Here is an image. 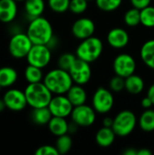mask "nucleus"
Segmentation results:
<instances>
[{
  "label": "nucleus",
  "mask_w": 154,
  "mask_h": 155,
  "mask_svg": "<svg viewBox=\"0 0 154 155\" xmlns=\"http://www.w3.org/2000/svg\"><path fill=\"white\" fill-rule=\"evenodd\" d=\"M26 35L34 45H47L54 36L53 25L43 15L30 20Z\"/></svg>",
  "instance_id": "nucleus-1"
},
{
  "label": "nucleus",
  "mask_w": 154,
  "mask_h": 155,
  "mask_svg": "<svg viewBox=\"0 0 154 155\" xmlns=\"http://www.w3.org/2000/svg\"><path fill=\"white\" fill-rule=\"evenodd\" d=\"M43 82L53 94H65L74 84L69 72L59 67L47 72Z\"/></svg>",
  "instance_id": "nucleus-2"
},
{
  "label": "nucleus",
  "mask_w": 154,
  "mask_h": 155,
  "mask_svg": "<svg viewBox=\"0 0 154 155\" xmlns=\"http://www.w3.org/2000/svg\"><path fill=\"white\" fill-rule=\"evenodd\" d=\"M103 48L104 45L103 40L93 35L80 42L75 49V54L77 58L93 64L102 56Z\"/></svg>",
  "instance_id": "nucleus-3"
},
{
  "label": "nucleus",
  "mask_w": 154,
  "mask_h": 155,
  "mask_svg": "<svg viewBox=\"0 0 154 155\" xmlns=\"http://www.w3.org/2000/svg\"><path fill=\"white\" fill-rule=\"evenodd\" d=\"M27 104L31 108L48 106L54 94L46 87L44 82L28 84L24 90Z\"/></svg>",
  "instance_id": "nucleus-4"
},
{
  "label": "nucleus",
  "mask_w": 154,
  "mask_h": 155,
  "mask_svg": "<svg viewBox=\"0 0 154 155\" xmlns=\"http://www.w3.org/2000/svg\"><path fill=\"white\" fill-rule=\"evenodd\" d=\"M138 120L135 114L131 110H122L113 117V129L117 136L126 137L133 134Z\"/></svg>",
  "instance_id": "nucleus-5"
},
{
  "label": "nucleus",
  "mask_w": 154,
  "mask_h": 155,
  "mask_svg": "<svg viewBox=\"0 0 154 155\" xmlns=\"http://www.w3.org/2000/svg\"><path fill=\"white\" fill-rule=\"evenodd\" d=\"M114 105L113 93L105 87H98L92 96V106L98 114H109Z\"/></svg>",
  "instance_id": "nucleus-6"
},
{
  "label": "nucleus",
  "mask_w": 154,
  "mask_h": 155,
  "mask_svg": "<svg viewBox=\"0 0 154 155\" xmlns=\"http://www.w3.org/2000/svg\"><path fill=\"white\" fill-rule=\"evenodd\" d=\"M33 43L26 35V33H16L9 41L8 51L9 54L15 59L26 58L29 51L33 46Z\"/></svg>",
  "instance_id": "nucleus-7"
},
{
  "label": "nucleus",
  "mask_w": 154,
  "mask_h": 155,
  "mask_svg": "<svg viewBox=\"0 0 154 155\" xmlns=\"http://www.w3.org/2000/svg\"><path fill=\"white\" fill-rule=\"evenodd\" d=\"M52 60V50L47 45H33L29 51L26 61L28 64L39 68H45Z\"/></svg>",
  "instance_id": "nucleus-8"
},
{
  "label": "nucleus",
  "mask_w": 154,
  "mask_h": 155,
  "mask_svg": "<svg viewBox=\"0 0 154 155\" xmlns=\"http://www.w3.org/2000/svg\"><path fill=\"white\" fill-rule=\"evenodd\" d=\"M70 117L71 121L75 123L79 127H90L95 123L97 113L92 105L84 104L74 106Z\"/></svg>",
  "instance_id": "nucleus-9"
},
{
  "label": "nucleus",
  "mask_w": 154,
  "mask_h": 155,
  "mask_svg": "<svg viewBox=\"0 0 154 155\" xmlns=\"http://www.w3.org/2000/svg\"><path fill=\"white\" fill-rule=\"evenodd\" d=\"M137 64L134 57L128 53H122L115 56L113 62V70L115 74L126 78L136 71Z\"/></svg>",
  "instance_id": "nucleus-10"
},
{
  "label": "nucleus",
  "mask_w": 154,
  "mask_h": 155,
  "mask_svg": "<svg viewBox=\"0 0 154 155\" xmlns=\"http://www.w3.org/2000/svg\"><path fill=\"white\" fill-rule=\"evenodd\" d=\"M68 72L74 81V84L80 85L87 84L91 81L93 74L91 64L79 58L75 60Z\"/></svg>",
  "instance_id": "nucleus-11"
},
{
  "label": "nucleus",
  "mask_w": 154,
  "mask_h": 155,
  "mask_svg": "<svg viewBox=\"0 0 154 155\" xmlns=\"http://www.w3.org/2000/svg\"><path fill=\"white\" fill-rule=\"evenodd\" d=\"M48 108L53 116L67 118L71 115L74 105L66 94H54L48 104Z\"/></svg>",
  "instance_id": "nucleus-12"
},
{
  "label": "nucleus",
  "mask_w": 154,
  "mask_h": 155,
  "mask_svg": "<svg viewBox=\"0 0 154 155\" xmlns=\"http://www.w3.org/2000/svg\"><path fill=\"white\" fill-rule=\"evenodd\" d=\"M95 23L89 17H80L76 19L71 27L72 35L80 41L93 36L95 33Z\"/></svg>",
  "instance_id": "nucleus-13"
},
{
  "label": "nucleus",
  "mask_w": 154,
  "mask_h": 155,
  "mask_svg": "<svg viewBox=\"0 0 154 155\" xmlns=\"http://www.w3.org/2000/svg\"><path fill=\"white\" fill-rule=\"evenodd\" d=\"M3 100L6 108L13 112H20L28 105L25 92L19 89L7 90L3 96Z\"/></svg>",
  "instance_id": "nucleus-14"
},
{
  "label": "nucleus",
  "mask_w": 154,
  "mask_h": 155,
  "mask_svg": "<svg viewBox=\"0 0 154 155\" xmlns=\"http://www.w3.org/2000/svg\"><path fill=\"white\" fill-rule=\"evenodd\" d=\"M106 41L110 47L116 50H121L129 45L130 35L128 31L123 27H114L108 32Z\"/></svg>",
  "instance_id": "nucleus-15"
},
{
  "label": "nucleus",
  "mask_w": 154,
  "mask_h": 155,
  "mask_svg": "<svg viewBox=\"0 0 154 155\" xmlns=\"http://www.w3.org/2000/svg\"><path fill=\"white\" fill-rule=\"evenodd\" d=\"M17 2L15 0H0V22L8 24L17 15Z\"/></svg>",
  "instance_id": "nucleus-16"
},
{
  "label": "nucleus",
  "mask_w": 154,
  "mask_h": 155,
  "mask_svg": "<svg viewBox=\"0 0 154 155\" xmlns=\"http://www.w3.org/2000/svg\"><path fill=\"white\" fill-rule=\"evenodd\" d=\"M65 94L74 105V107L86 104L88 99V94L84 85L76 84H74Z\"/></svg>",
  "instance_id": "nucleus-17"
},
{
  "label": "nucleus",
  "mask_w": 154,
  "mask_h": 155,
  "mask_svg": "<svg viewBox=\"0 0 154 155\" xmlns=\"http://www.w3.org/2000/svg\"><path fill=\"white\" fill-rule=\"evenodd\" d=\"M116 134L112 127H101L95 134V142L102 148H107L113 145L115 141Z\"/></svg>",
  "instance_id": "nucleus-18"
},
{
  "label": "nucleus",
  "mask_w": 154,
  "mask_h": 155,
  "mask_svg": "<svg viewBox=\"0 0 154 155\" xmlns=\"http://www.w3.org/2000/svg\"><path fill=\"white\" fill-rule=\"evenodd\" d=\"M140 57L148 68L154 71V39L147 40L143 44L140 49Z\"/></svg>",
  "instance_id": "nucleus-19"
},
{
  "label": "nucleus",
  "mask_w": 154,
  "mask_h": 155,
  "mask_svg": "<svg viewBox=\"0 0 154 155\" xmlns=\"http://www.w3.org/2000/svg\"><path fill=\"white\" fill-rule=\"evenodd\" d=\"M145 88V82L143 77L135 73L125 78V90L131 94L136 95L143 92Z\"/></svg>",
  "instance_id": "nucleus-20"
},
{
  "label": "nucleus",
  "mask_w": 154,
  "mask_h": 155,
  "mask_svg": "<svg viewBox=\"0 0 154 155\" xmlns=\"http://www.w3.org/2000/svg\"><path fill=\"white\" fill-rule=\"evenodd\" d=\"M47 126H48L50 133L53 135L58 137V136L68 134L69 122L66 120V118L53 116L51 120L49 121Z\"/></svg>",
  "instance_id": "nucleus-21"
},
{
  "label": "nucleus",
  "mask_w": 154,
  "mask_h": 155,
  "mask_svg": "<svg viewBox=\"0 0 154 155\" xmlns=\"http://www.w3.org/2000/svg\"><path fill=\"white\" fill-rule=\"evenodd\" d=\"M24 8L30 18V20L41 16L45 10L44 0H25L24 2Z\"/></svg>",
  "instance_id": "nucleus-22"
},
{
  "label": "nucleus",
  "mask_w": 154,
  "mask_h": 155,
  "mask_svg": "<svg viewBox=\"0 0 154 155\" xmlns=\"http://www.w3.org/2000/svg\"><path fill=\"white\" fill-rule=\"evenodd\" d=\"M18 79L16 70L11 66H3L0 68V86L7 88L15 84Z\"/></svg>",
  "instance_id": "nucleus-23"
},
{
  "label": "nucleus",
  "mask_w": 154,
  "mask_h": 155,
  "mask_svg": "<svg viewBox=\"0 0 154 155\" xmlns=\"http://www.w3.org/2000/svg\"><path fill=\"white\" fill-rule=\"evenodd\" d=\"M52 117H53V115H52L48 106L39 107V108H32L31 119L35 124H38V125L48 124V123Z\"/></svg>",
  "instance_id": "nucleus-24"
},
{
  "label": "nucleus",
  "mask_w": 154,
  "mask_h": 155,
  "mask_svg": "<svg viewBox=\"0 0 154 155\" xmlns=\"http://www.w3.org/2000/svg\"><path fill=\"white\" fill-rule=\"evenodd\" d=\"M138 124L140 128L145 133H151L154 131V110L145 109L141 114Z\"/></svg>",
  "instance_id": "nucleus-25"
},
{
  "label": "nucleus",
  "mask_w": 154,
  "mask_h": 155,
  "mask_svg": "<svg viewBox=\"0 0 154 155\" xmlns=\"http://www.w3.org/2000/svg\"><path fill=\"white\" fill-rule=\"evenodd\" d=\"M25 79L28 84H34V83H39L43 82L44 80V73L43 69L36 67L32 64H28L24 72Z\"/></svg>",
  "instance_id": "nucleus-26"
},
{
  "label": "nucleus",
  "mask_w": 154,
  "mask_h": 155,
  "mask_svg": "<svg viewBox=\"0 0 154 155\" xmlns=\"http://www.w3.org/2000/svg\"><path fill=\"white\" fill-rule=\"evenodd\" d=\"M123 22L129 27H136L141 25V10L132 6L123 15Z\"/></svg>",
  "instance_id": "nucleus-27"
},
{
  "label": "nucleus",
  "mask_w": 154,
  "mask_h": 155,
  "mask_svg": "<svg viewBox=\"0 0 154 155\" xmlns=\"http://www.w3.org/2000/svg\"><path fill=\"white\" fill-rule=\"evenodd\" d=\"M55 147L59 154H65L69 153L73 147V139L69 134L58 136L55 142Z\"/></svg>",
  "instance_id": "nucleus-28"
},
{
  "label": "nucleus",
  "mask_w": 154,
  "mask_h": 155,
  "mask_svg": "<svg viewBox=\"0 0 154 155\" xmlns=\"http://www.w3.org/2000/svg\"><path fill=\"white\" fill-rule=\"evenodd\" d=\"M97 8L105 13L114 12L120 8L123 0H94Z\"/></svg>",
  "instance_id": "nucleus-29"
},
{
  "label": "nucleus",
  "mask_w": 154,
  "mask_h": 155,
  "mask_svg": "<svg viewBox=\"0 0 154 155\" xmlns=\"http://www.w3.org/2000/svg\"><path fill=\"white\" fill-rule=\"evenodd\" d=\"M141 25L146 28H153L154 6L150 5L141 9Z\"/></svg>",
  "instance_id": "nucleus-30"
},
{
  "label": "nucleus",
  "mask_w": 154,
  "mask_h": 155,
  "mask_svg": "<svg viewBox=\"0 0 154 155\" xmlns=\"http://www.w3.org/2000/svg\"><path fill=\"white\" fill-rule=\"evenodd\" d=\"M77 59V56L75 53H71V52H65L63 53L62 54L59 55L57 59V67L69 71L75 60Z\"/></svg>",
  "instance_id": "nucleus-31"
},
{
  "label": "nucleus",
  "mask_w": 154,
  "mask_h": 155,
  "mask_svg": "<svg viewBox=\"0 0 154 155\" xmlns=\"http://www.w3.org/2000/svg\"><path fill=\"white\" fill-rule=\"evenodd\" d=\"M49 8L56 14H64L69 10L70 0H47Z\"/></svg>",
  "instance_id": "nucleus-32"
},
{
  "label": "nucleus",
  "mask_w": 154,
  "mask_h": 155,
  "mask_svg": "<svg viewBox=\"0 0 154 155\" xmlns=\"http://www.w3.org/2000/svg\"><path fill=\"white\" fill-rule=\"evenodd\" d=\"M88 0H70L69 11L74 15H82L88 9Z\"/></svg>",
  "instance_id": "nucleus-33"
},
{
  "label": "nucleus",
  "mask_w": 154,
  "mask_h": 155,
  "mask_svg": "<svg viewBox=\"0 0 154 155\" xmlns=\"http://www.w3.org/2000/svg\"><path fill=\"white\" fill-rule=\"evenodd\" d=\"M109 89L113 93H121L125 90V78L115 74L109 82Z\"/></svg>",
  "instance_id": "nucleus-34"
},
{
  "label": "nucleus",
  "mask_w": 154,
  "mask_h": 155,
  "mask_svg": "<svg viewBox=\"0 0 154 155\" xmlns=\"http://www.w3.org/2000/svg\"><path fill=\"white\" fill-rule=\"evenodd\" d=\"M35 155H58L59 153L54 146L53 145H49V144H45V145H42L40 147H38L35 151Z\"/></svg>",
  "instance_id": "nucleus-35"
},
{
  "label": "nucleus",
  "mask_w": 154,
  "mask_h": 155,
  "mask_svg": "<svg viewBox=\"0 0 154 155\" xmlns=\"http://www.w3.org/2000/svg\"><path fill=\"white\" fill-rule=\"evenodd\" d=\"M130 3H131L132 6L136 7L141 10V9L150 5L152 3V0H130Z\"/></svg>",
  "instance_id": "nucleus-36"
},
{
  "label": "nucleus",
  "mask_w": 154,
  "mask_h": 155,
  "mask_svg": "<svg viewBox=\"0 0 154 155\" xmlns=\"http://www.w3.org/2000/svg\"><path fill=\"white\" fill-rule=\"evenodd\" d=\"M141 104H142V107H143V109H150V108H152V106L153 105V103H152V101L146 95L144 98L142 99Z\"/></svg>",
  "instance_id": "nucleus-37"
},
{
  "label": "nucleus",
  "mask_w": 154,
  "mask_h": 155,
  "mask_svg": "<svg viewBox=\"0 0 154 155\" xmlns=\"http://www.w3.org/2000/svg\"><path fill=\"white\" fill-rule=\"evenodd\" d=\"M103 126L104 127H113V118L111 116H105L103 121H102Z\"/></svg>",
  "instance_id": "nucleus-38"
},
{
  "label": "nucleus",
  "mask_w": 154,
  "mask_h": 155,
  "mask_svg": "<svg viewBox=\"0 0 154 155\" xmlns=\"http://www.w3.org/2000/svg\"><path fill=\"white\" fill-rule=\"evenodd\" d=\"M78 128H79V126H78L75 123H74L73 121H71V122L69 123L68 134H75V133L77 132Z\"/></svg>",
  "instance_id": "nucleus-39"
},
{
  "label": "nucleus",
  "mask_w": 154,
  "mask_h": 155,
  "mask_svg": "<svg viewBox=\"0 0 154 155\" xmlns=\"http://www.w3.org/2000/svg\"><path fill=\"white\" fill-rule=\"evenodd\" d=\"M147 96L152 101L154 105V83L148 88V90H147Z\"/></svg>",
  "instance_id": "nucleus-40"
},
{
  "label": "nucleus",
  "mask_w": 154,
  "mask_h": 155,
  "mask_svg": "<svg viewBox=\"0 0 154 155\" xmlns=\"http://www.w3.org/2000/svg\"><path fill=\"white\" fill-rule=\"evenodd\" d=\"M137 152H138V150H135L134 148L130 147V148H127L126 150H124L123 153L124 155H137Z\"/></svg>",
  "instance_id": "nucleus-41"
},
{
  "label": "nucleus",
  "mask_w": 154,
  "mask_h": 155,
  "mask_svg": "<svg viewBox=\"0 0 154 155\" xmlns=\"http://www.w3.org/2000/svg\"><path fill=\"white\" fill-rule=\"evenodd\" d=\"M137 155H152V151H150L148 148H142L138 150Z\"/></svg>",
  "instance_id": "nucleus-42"
},
{
  "label": "nucleus",
  "mask_w": 154,
  "mask_h": 155,
  "mask_svg": "<svg viewBox=\"0 0 154 155\" xmlns=\"http://www.w3.org/2000/svg\"><path fill=\"white\" fill-rule=\"evenodd\" d=\"M5 108H6L5 104V102H4V100L2 98V99H0V113H2Z\"/></svg>",
  "instance_id": "nucleus-43"
},
{
  "label": "nucleus",
  "mask_w": 154,
  "mask_h": 155,
  "mask_svg": "<svg viewBox=\"0 0 154 155\" xmlns=\"http://www.w3.org/2000/svg\"><path fill=\"white\" fill-rule=\"evenodd\" d=\"M16 2H25V0H15Z\"/></svg>",
  "instance_id": "nucleus-44"
},
{
  "label": "nucleus",
  "mask_w": 154,
  "mask_h": 155,
  "mask_svg": "<svg viewBox=\"0 0 154 155\" xmlns=\"http://www.w3.org/2000/svg\"><path fill=\"white\" fill-rule=\"evenodd\" d=\"M2 88H3V87H1V86H0V91H1V89H2Z\"/></svg>",
  "instance_id": "nucleus-45"
},
{
  "label": "nucleus",
  "mask_w": 154,
  "mask_h": 155,
  "mask_svg": "<svg viewBox=\"0 0 154 155\" xmlns=\"http://www.w3.org/2000/svg\"><path fill=\"white\" fill-rule=\"evenodd\" d=\"M88 1H89V2H90V1H94V0H88Z\"/></svg>",
  "instance_id": "nucleus-46"
}]
</instances>
